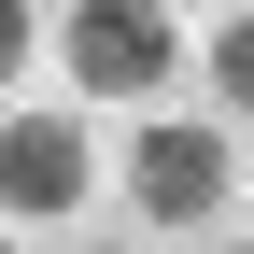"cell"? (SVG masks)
Here are the masks:
<instances>
[{"label":"cell","mask_w":254,"mask_h":254,"mask_svg":"<svg viewBox=\"0 0 254 254\" xmlns=\"http://www.w3.org/2000/svg\"><path fill=\"white\" fill-rule=\"evenodd\" d=\"M184 71L170 0H71V99H155Z\"/></svg>","instance_id":"obj_1"},{"label":"cell","mask_w":254,"mask_h":254,"mask_svg":"<svg viewBox=\"0 0 254 254\" xmlns=\"http://www.w3.org/2000/svg\"><path fill=\"white\" fill-rule=\"evenodd\" d=\"M127 198H141L155 226H212V212H226V127L141 113V141H127Z\"/></svg>","instance_id":"obj_2"},{"label":"cell","mask_w":254,"mask_h":254,"mask_svg":"<svg viewBox=\"0 0 254 254\" xmlns=\"http://www.w3.org/2000/svg\"><path fill=\"white\" fill-rule=\"evenodd\" d=\"M85 184H99L85 113H0V212H14V226H57Z\"/></svg>","instance_id":"obj_3"},{"label":"cell","mask_w":254,"mask_h":254,"mask_svg":"<svg viewBox=\"0 0 254 254\" xmlns=\"http://www.w3.org/2000/svg\"><path fill=\"white\" fill-rule=\"evenodd\" d=\"M212 85H226V113H254V14L212 28Z\"/></svg>","instance_id":"obj_4"},{"label":"cell","mask_w":254,"mask_h":254,"mask_svg":"<svg viewBox=\"0 0 254 254\" xmlns=\"http://www.w3.org/2000/svg\"><path fill=\"white\" fill-rule=\"evenodd\" d=\"M14 71H28V0H0V99H14Z\"/></svg>","instance_id":"obj_5"},{"label":"cell","mask_w":254,"mask_h":254,"mask_svg":"<svg viewBox=\"0 0 254 254\" xmlns=\"http://www.w3.org/2000/svg\"><path fill=\"white\" fill-rule=\"evenodd\" d=\"M226 254H254V240H226Z\"/></svg>","instance_id":"obj_6"},{"label":"cell","mask_w":254,"mask_h":254,"mask_svg":"<svg viewBox=\"0 0 254 254\" xmlns=\"http://www.w3.org/2000/svg\"><path fill=\"white\" fill-rule=\"evenodd\" d=\"M0 254H14V240H0Z\"/></svg>","instance_id":"obj_7"}]
</instances>
